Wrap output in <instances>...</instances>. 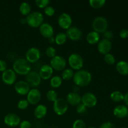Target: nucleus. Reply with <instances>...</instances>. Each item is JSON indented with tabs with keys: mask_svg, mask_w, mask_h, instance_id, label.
I'll return each mask as SVG.
<instances>
[{
	"mask_svg": "<svg viewBox=\"0 0 128 128\" xmlns=\"http://www.w3.org/2000/svg\"><path fill=\"white\" fill-rule=\"evenodd\" d=\"M1 78L4 83L7 85H12L16 80V74L13 70L7 69L2 72Z\"/></svg>",
	"mask_w": 128,
	"mask_h": 128,
	"instance_id": "f8f14e48",
	"label": "nucleus"
},
{
	"mask_svg": "<svg viewBox=\"0 0 128 128\" xmlns=\"http://www.w3.org/2000/svg\"><path fill=\"white\" fill-rule=\"evenodd\" d=\"M72 79L75 84L80 87H83L88 86L91 82L92 75L86 70H81L74 74Z\"/></svg>",
	"mask_w": 128,
	"mask_h": 128,
	"instance_id": "f257e3e1",
	"label": "nucleus"
},
{
	"mask_svg": "<svg viewBox=\"0 0 128 128\" xmlns=\"http://www.w3.org/2000/svg\"><path fill=\"white\" fill-rule=\"evenodd\" d=\"M29 103L26 100H21L18 102V108L21 110H24L28 108Z\"/></svg>",
	"mask_w": 128,
	"mask_h": 128,
	"instance_id": "72a5a7b5",
	"label": "nucleus"
},
{
	"mask_svg": "<svg viewBox=\"0 0 128 128\" xmlns=\"http://www.w3.org/2000/svg\"><path fill=\"white\" fill-rule=\"evenodd\" d=\"M20 13L23 16H28L31 13V7L28 2H23L20 4V8H19Z\"/></svg>",
	"mask_w": 128,
	"mask_h": 128,
	"instance_id": "393cba45",
	"label": "nucleus"
},
{
	"mask_svg": "<svg viewBox=\"0 0 128 128\" xmlns=\"http://www.w3.org/2000/svg\"><path fill=\"white\" fill-rule=\"evenodd\" d=\"M66 40H67V36L64 32H60L57 34L54 38L55 42L58 45L64 44L66 42Z\"/></svg>",
	"mask_w": 128,
	"mask_h": 128,
	"instance_id": "cd10ccee",
	"label": "nucleus"
},
{
	"mask_svg": "<svg viewBox=\"0 0 128 128\" xmlns=\"http://www.w3.org/2000/svg\"><path fill=\"white\" fill-rule=\"evenodd\" d=\"M13 71L20 75H27L31 71V66L30 62L24 58L16 60L12 65Z\"/></svg>",
	"mask_w": 128,
	"mask_h": 128,
	"instance_id": "f03ea898",
	"label": "nucleus"
},
{
	"mask_svg": "<svg viewBox=\"0 0 128 128\" xmlns=\"http://www.w3.org/2000/svg\"><path fill=\"white\" fill-rule=\"evenodd\" d=\"M68 110V103L63 98H58L54 102L53 110L58 116L64 115Z\"/></svg>",
	"mask_w": 128,
	"mask_h": 128,
	"instance_id": "423d86ee",
	"label": "nucleus"
},
{
	"mask_svg": "<svg viewBox=\"0 0 128 128\" xmlns=\"http://www.w3.org/2000/svg\"><path fill=\"white\" fill-rule=\"evenodd\" d=\"M126 128V127H121V128Z\"/></svg>",
	"mask_w": 128,
	"mask_h": 128,
	"instance_id": "09e8293b",
	"label": "nucleus"
},
{
	"mask_svg": "<svg viewBox=\"0 0 128 128\" xmlns=\"http://www.w3.org/2000/svg\"><path fill=\"white\" fill-rule=\"evenodd\" d=\"M97 98L91 92H86L81 97V103L86 108H93L97 104Z\"/></svg>",
	"mask_w": 128,
	"mask_h": 128,
	"instance_id": "1a4fd4ad",
	"label": "nucleus"
},
{
	"mask_svg": "<svg viewBox=\"0 0 128 128\" xmlns=\"http://www.w3.org/2000/svg\"><path fill=\"white\" fill-rule=\"evenodd\" d=\"M116 70L121 75H128V62L124 61H121L116 64Z\"/></svg>",
	"mask_w": 128,
	"mask_h": 128,
	"instance_id": "b1692460",
	"label": "nucleus"
},
{
	"mask_svg": "<svg viewBox=\"0 0 128 128\" xmlns=\"http://www.w3.org/2000/svg\"><path fill=\"white\" fill-rule=\"evenodd\" d=\"M7 70V64L4 60H0V71L4 72Z\"/></svg>",
	"mask_w": 128,
	"mask_h": 128,
	"instance_id": "a19ab883",
	"label": "nucleus"
},
{
	"mask_svg": "<svg viewBox=\"0 0 128 128\" xmlns=\"http://www.w3.org/2000/svg\"><path fill=\"white\" fill-rule=\"evenodd\" d=\"M104 60L105 62L109 65H112L115 63V58L114 57L113 55L111 53L106 54L104 56Z\"/></svg>",
	"mask_w": 128,
	"mask_h": 128,
	"instance_id": "2f4dec72",
	"label": "nucleus"
},
{
	"mask_svg": "<svg viewBox=\"0 0 128 128\" xmlns=\"http://www.w3.org/2000/svg\"><path fill=\"white\" fill-rule=\"evenodd\" d=\"M35 2L38 7L40 8H45L48 6L50 1L49 0H36Z\"/></svg>",
	"mask_w": 128,
	"mask_h": 128,
	"instance_id": "c9c22d12",
	"label": "nucleus"
},
{
	"mask_svg": "<svg viewBox=\"0 0 128 128\" xmlns=\"http://www.w3.org/2000/svg\"><path fill=\"white\" fill-rule=\"evenodd\" d=\"M66 36L72 41H79L82 37V31L77 27H70L66 31Z\"/></svg>",
	"mask_w": 128,
	"mask_h": 128,
	"instance_id": "f3484780",
	"label": "nucleus"
},
{
	"mask_svg": "<svg viewBox=\"0 0 128 128\" xmlns=\"http://www.w3.org/2000/svg\"><path fill=\"white\" fill-rule=\"evenodd\" d=\"M48 40H48L49 42H50V43H51V44H52V43H54V42H55L54 38L53 37H51V38H49Z\"/></svg>",
	"mask_w": 128,
	"mask_h": 128,
	"instance_id": "a18cd8bd",
	"label": "nucleus"
},
{
	"mask_svg": "<svg viewBox=\"0 0 128 128\" xmlns=\"http://www.w3.org/2000/svg\"><path fill=\"white\" fill-rule=\"evenodd\" d=\"M20 128H31V123L30 122V121H27V120H24V121L20 122Z\"/></svg>",
	"mask_w": 128,
	"mask_h": 128,
	"instance_id": "58836bf2",
	"label": "nucleus"
},
{
	"mask_svg": "<svg viewBox=\"0 0 128 128\" xmlns=\"http://www.w3.org/2000/svg\"><path fill=\"white\" fill-rule=\"evenodd\" d=\"M41 58V52L36 48H31L26 53V60L30 63H34L38 62Z\"/></svg>",
	"mask_w": 128,
	"mask_h": 128,
	"instance_id": "9d476101",
	"label": "nucleus"
},
{
	"mask_svg": "<svg viewBox=\"0 0 128 128\" xmlns=\"http://www.w3.org/2000/svg\"></svg>",
	"mask_w": 128,
	"mask_h": 128,
	"instance_id": "3c124183",
	"label": "nucleus"
},
{
	"mask_svg": "<svg viewBox=\"0 0 128 128\" xmlns=\"http://www.w3.org/2000/svg\"><path fill=\"white\" fill-rule=\"evenodd\" d=\"M112 48V43L111 41L107 39H102L100 40L98 44V51L102 54H106L110 53Z\"/></svg>",
	"mask_w": 128,
	"mask_h": 128,
	"instance_id": "2eb2a0df",
	"label": "nucleus"
},
{
	"mask_svg": "<svg viewBox=\"0 0 128 128\" xmlns=\"http://www.w3.org/2000/svg\"><path fill=\"white\" fill-rule=\"evenodd\" d=\"M74 71L72 69L68 68L66 70H64L61 75V78L65 81H69L71 80L73 78L74 76Z\"/></svg>",
	"mask_w": 128,
	"mask_h": 128,
	"instance_id": "a878e982",
	"label": "nucleus"
},
{
	"mask_svg": "<svg viewBox=\"0 0 128 128\" xmlns=\"http://www.w3.org/2000/svg\"><path fill=\"white\" fill-rule=\"evenodd\" d=\"M100 34L94 31L89 32L86 36L87 42L90 44H95L98 43L100 41Z\"/></svg>",
	"mask_w": 128,
	"mask_h": 128,
	"instance_id": "5701e85b",
	"label": "nucleus"
},
{
	"mask_svg": "<svg viewBox=\"0 0 128 128\" xmlns=\"http://www.w3.org/2000/svg\"><path fill=\"white\" fill-rule=\"evenodd\" d=\"M46 98L48 101L54 102L58 99V93L54 90H50L47 92Z\"/></svg>",
	"mask_w": 128,
	"mask_h": 128,
	"instance_id": "7c9ffc66",
	"label": "nucleus"
},
{
	"mask_svg": "<svg viewBox=\"0 0 128 128\" xmlns=\"http://www.w3.org/2000/svg\"><path fill=\"white\" fill-rule=\"evenodd\" d=\"M86 109H87V108H86L83 104L81 103V102L76 106V111H77L78 113L79 114L84 113L86 111Z\"/></svg>",
	"mask_w": 128,
	"mask_h": 128,
	"instance_id": "4c0bfd02",
	"label": "nucleus"
},
{
	"mask_svg": "<svg viewBox=\"0 0 128 128\" xmlns=\"http://www.w3.org/2000/svg\"><path fill=\"white\" fill-rule=\"evenodd\" d=\"M111 99L114 102H121L124 100V94L121 92L116 91L111 94Z\"/></svg>",
	"mask_w": 128,
	"mask_h": 128,
	"instance_id": "c85d7f7f",
	"label": "nucleus"
},
{
	"mask_svg": "<svg viewBox=\"0 0 128 128\" xmlns=\"http://www.w3.org/2000/svg\"><path fill=\"white\" fill-rule=\"evenodd\" d=\"M62 79L59 76H54L50 80V84L54 88H58L62 84Z\"/></svg>",
	"mask_w": 128,
	"mask_h": 128,
	"instance_id": "bb28decb",
	"label": "nucleus"
},
{
	"mask_svg": "<svg viewBox=\"0 0 128 128\" xmlns=\"http://www.w3.org/2000/svg\"><path fill=\"white\" fill-rule=\"evenodd\" d=\"M14 90L18 94L27 95L30 91V86L26 81H18L14 85Z\"/></svg>",
	"mask_w": 128,
	"mask_h": 128,
	"instance_id": "dca6fc26",
	"label": "nucleus"
},
{
	"mask_svg": "<svg viewBox=\"0 0 128 128\" xmlns=\"http://www.w3.org/2000/svg\"><path fill=\"white\" fill-rule=\"evenodd\" d=\"M26 82L29 86L31 87L34 88L40 86L41 82V78L38 72L35 71H30L26 75Z\"/></svg>",
	"mask_w": 128,
	"mask_h": 128,
	"instance_id": "6e6552de",
	"label": "nucleus"
},
{
	"mask_svg": "<svg viewBox=\"0 0 128 128\" xmlns=\"http://www.w3.org/2000/svg\"><path fill=\"white\" fill-rule=\"evenodd\" d=\"M104 36L105 39L110 40V39L112 38V37H113V34L111 31H106L104 32Z\"/></svg>",
	"mask_w": 128,
	"mask_h": 128,
	"instance_id": "37998d69",
	"label": "nucleus"
},
{
	"mask_svg": "<svg viewBox=\"0 0 128 128\" xmlns=\"http://www.w3.org/2000/svg\"><path fill=\"white\" fill-rule=\"evenodd\" d=\"M123 101H124V103L126 104L127 106H128V91L124 95V100Z\"/></svg>",
	"mask_w": 128,
	"mask_h": 128,
	"instance_id": "c03bdc74",
	"label": "nucleus"
},
{
	"mask_svg": "<svg viewBox=\"0 0 128 128\" xmlns=\"http://www.w3.org/2000/svg\"><path fill=\"white\" fill-rule=\"evenodd\" d=\"M120 36L121 38H128V30H122L120 31Z\"/></svg>",
	"mask_w": 128,
	"mask_h": 128,
	"instance_id": "79ce46f5",
	"label": "nucleus"
},
{
	"mask_svg": "<svg viewBox=\"0 0 128 128\" xmlns=\"http://www.w3.org/2000/svg\"><path fill=\"white\" fill-rule=\"evenodd\" d=\"M100 128H116L114 124L111 122H105L100 126Z\"/></svg>",
	"mask_w": 128,
	"mask_h": 128,
	"instance_id": "ea45409f",
	"label": "nucleus"
},
{
	"mask_svg": "<svg viewBox=\"0 0 128 128\" xmlns=\"http://www.w3.org/2000/svg\"><path fill=\"white\" fill-rule=\"evenodd\" d=\"M66 101L71 106H77L81 102V97L77 92H70L67 95Z\"/></svg>",
	"mask_w": 128,
	"mask_h": 128,
	"instance_id": "aec40b11",
	"label": "nucleus"
},
{
	"mask_svg": "<svg viewBox=\"0 0 128 128\" xmlns=\"http://www.w3.org/2000/svg\"><path fill=\"white\" fill-rule=\"evenodd\" d=\"M4 122L9 127L14 128L19 126L21 122L20 118L14 113L8 114L4 118Z\"/></svg>",
	"mask_w": 128,
	"mask_h": 128,
	"instance_id": "4468645a",
	"label": "nucleus"
},
{
	"mask_svg": "<svg viewBox=\"0 0 128 128\" xmlns=\"http://www.w3.org/2000/svg\"><path fill=\"white\" fill-rule=\"evenodd\" d=\"M44 13L48 16H52L55 13V10L52 6H48L44 8Z\"/></svg>",
	"mask_w": 128,
	"mask_h": 128,
	"instance_id": "e433bc0d",
	"label": "nucleus"
},
{
	"mask_svg": "<svg viewBox=\"0 0 128 128\" xmlns=\"http://www.w3.org/2000/svg\"><path fill=\"white\" fill-rule=\"evenodd\" d=\"M92 27L94 31H96L98 33H104L107 31L108 28V20L102 16H98L92 21Z\"/></svg>",
	"mask_w": 128,
	"mask_h": 128,
	"instance_id": "20e7f679",
	"label": "nucleus"
},
{
	"mask_svg": "<svg viewBox=\"0 0 128 128\" xmlns=\"http://www.w3.org/2000/svg\"><path fill=\"white\" fill-rule=\"evenodd\" d=\"M88 128H95V127H89Z\"/></svg>",
	"mask_w": 128,
	"mask_h": 128,
	"instance_id": "de8ad7c7",
	"label": "nucleus"
},
{
	"mask_svg": "<svg viewBox=\"0 0 128 128\" xmlns=\"http://www.w3.org/2000/svg\"><path fill=\"white\" fill-rule=\"evenodd\" d=\"M72 128H86V124L82 120H76L73 122Z\"/></svg>",
	"mask_w": 128,
	"mask_h": 128,
	"instance_id": "f704fd0d",
	"label": "nucleus"
},
{
	"mask_svg": "<svg viewBox=\"0 0 128 128\" xmlns=\"http://www.w3.org/2000/svg\"><path fill=\"white\" fill-rule=\"evenodd\" d=\"M27 24L32 28H38L43 23L44 17L41 12L34 11L28 15L26 18Z\"/></svg>",
	"mask_w": 128,
	"mask_h": 128,
	"instance_id": "7ed1b4c3",
	"label": "nucleus"
},
{
	"mask_svg": "<svg viewBox=\"0 0 128 128\" xmlns=\"http://www.w3.org/2000/svg\"><path fill=\"white\" fill-rule=\"evenodd\" d=\"M69 65L72 70H81L83 66L84 61L81 55L76 53L71 54L68 58Z\"/></svg>",
	"mask_w": 128,
	"mask_h": 128,
	"instance_id": "39448f33",
	"label": "nucleus"
},
{
	"mask_svg": "<svg viewBox=\"0 0 128 128\" xmlns=\"http://www.w3.org/2000/svg\"><path fill=\"white\" fill-rule=\"evenodd\" d=\"M47 114V108L43 104H39L34 110V115L37 119H42Z\"/></svg>",
	"mask_w": 128,
	"mask_h": 128,
	"instance_id": "4be33fe9",
	"label": "nucleus"
},
{
	"mask_svg": "<svg viewBox=\"0 0 128 128\" xmlns=\"http://www.w3.org/2000/svg\"><path fill=\"white\" fill-rule=\"evenodd\" d=\"M21 23L22 24H27V22H26V18H22L21 19Z\"/></svg>",
	"mask_w": 128,
	"mask_h": 128,
	"instance_id": "49530a36",
	"label": "nucleus"
},
{
	"mask_svg": "<svg viewBox=\"0 0 128 128\" xmlns=\"http://www.w3.org/2000/svg\"></svg>",
	"mask_w": 128,
	"mask_h": 128,
	"instance_id": "8fccbe9b",
	"label": "nucleus"
},
{
	"mask_svg": "<svg viewBox=\"0 0 128 128\" xmlns=\"http://www.w3.org/2000/svg\"><path fill=\"white\" fill-rule=\"evenodd\" d=\"M58 22L60 27L64 30H68L72 23V20L69 14L63 12L59 16Z\"/></svg>",
	"mask_w": 128,
	"mask_h": 128,
	"instance_id": "9b49d317",
	"label": "nucleus"
},
{
	"mask_svg": "<svg viewBox=\"0 0 128 128\" xmlns=\"http://www.w3.org/2000/svg\"><path fill=\"white\" fill-rule=\"evenodd\" d=\"M38 73L41 78L42 80H49L52 76V73H53V69L51 68L50 65L46 64L41 66Z\"/></svg>",
	"mask_w": 128,
	"mask_h": 128,
	"instance_id": "6ab92c4d",
	"label": "nucleus"
},
{
	"mask_svg": "<svg viewBox=\"0 0 128 128\" xmlns=\"http://www.w3.org/2000/svg\"><path fill=\"white\" fill-rule=\"evenodd\" d=\"M40 32L43 37L46 38H50L53 37L54 29L50 24L47 22H43L40 26Z\"/></svg>",
	"mask_w": 128,
	"mask_h": 128,
	"instance_id": "a211bd4d",
	"label": "nucleus"
},
{
	"mask_svg": "<svg viewBox=\"0 0 128 128\" xmlns=\"http://www.w3.org/2000/svg\"><path fill=\"white\" fill-rule=\"evenodd\" d=\"M46 54L48 57L52 58L55 56H56V49L52 46H50L46 50Z\"/></svg>",
	"mask_w": 128,
	"mask_h": 128,
	"instance_id": "473e14b6",
	"label": "nucleus"
},
{
	"mask_svg": "<svg viewBox=\"0 0 128 128\" xmlns=\"http://www.w3.org/2000/svg\"><path fill=\"white\" fill-rule=\"evenodd\" d=\"M50 66L56 71H62L66 68V60L62 56L56 55L54 58H51L50 61Z\"/></svg>",
	"mask_w": 128,
	"mask_h": 128,
	"instance_id": "0eeeda50",
	"label": "nucleus"
},
{
	"mask_svg": "<svg viewBox=\"0 0 128 128\" xmlns=\"http://www.w3.org/2000/svg\"><path fill=\"white\" fill-rule=\"evenodd\" d=\"M41 98V92L38 89H32L27 94V101L29 104L36 105L39 103Z\"/></svg>",
	"mask_w": 128,
	"mask_h": 128,
	"instance_id": "ddd939ff",
	"label": "nucleus"
},
{
	"mask_svg": "<svg viewBox=\"0 0 128 128\" xmlns=\"http://www.w3.org/2000/svg\"><path fill=\"white\" fill-rule=\"evenodd\" d=\"M90 6L94 9L100 8L106 3L105 0H90L89 1Z\"/></svg>",
	"mask_w": 128,
	"mask_h": 128,
	"instance_id": "c756f323",
	"label": "nucleus"
},
{
	"mask_svg": "<svg viewBox=\"0 0 128 128\" xmlns=\"http://www.w3.org/2000/svg\"><path fill=\"white\" fill-rule=\"evenodd\" d=\"M113 114L118 118H124L128 115V108L124 105H119L114 109Z\"/></svg>",
	"mask_w": 128,
	"mask_h": 128,
	"instance_id": "412c9836",
	"label": "nucleus"
}]
</instances>
